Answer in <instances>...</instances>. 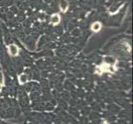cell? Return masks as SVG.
<instances>
[{"mask_svg": "<svg viewBox=\"0 0 133 124\" xmlns=\"http://www.w3.org/2000/svg\"><path fill=\"white\" fill-rule=\"evenodd\" d=\"M8 52L11 56H17L19 53V49L17 45L15 44H10L8 46Z\"/></svg>", "mask_w": 133, "mask_h": 124, "instance_id": "cell-1", "label": "cell"}, {"mask_svg": "<svg viewBox=\"0 0 133 124\" xmlns=\"http://www.w3.org/2000/svg\"><path fill=\"white\" fill-rule=\"evenodd\" d=\"M60 22V16L58 13H54L51 17V23L53 25H57Z\"/></svg>", "mask_w": 133, "mask_h": 124, "instance_id": "cell-2", "label": "cell"}, {"mask_svg": "<svg viewBox=\"0 0 133 124\" xmlns=\"http://www.w3.org/2000/svg\"><path fill=\"white\" fill-rule=\"evenodd\" d=\"M59 6H60L61 12H63V13H65L69 8V3L66 0H60Z\"/></svg>", "mask_w": 133, "mask_h": 124, "instance_id": "cell-3", "label": "cell"}, {"mask_svg": "<svg viewBox=\"0 0 133 124\" xmlns=\"http://www.w3.org/2000/svg\"><path fill=\"white\" fill-rule=\"evenodd\" d=\"M102 28V24L99 22H95L91 26V30L94 32H98Z\"/></svg>", "mask_w": 133, "mask_h": 124, "instance_id": "cell-4", "label": "cell"}, {"mask_svg": "<svg viewBox=\"0 0 133 124\" xmlns=\"http://www.w3.org/2000/svg\"><path fill=\"white\" fill-rule=\"evenodd\" d=\"M18 82L20 84H24L27 82V75L26 74H21L18 76Z\"/></svg>", "mask_w": 133, "mask_h": 124, "instance_id": "cell-5", "label": "cell"}, {"mask_svg": "<svg viewBox=\"0 0 133 124\" xmlns=\"http://www.w3.org/2000/svg\"><path fill=\"white\" fill-rule=\"evenodd\" d=\"M1 89H2V84H0V90H1Z\"/></svg>", "mask_w": 133, "mask_h": 124, "instance_id": "cell-6", "label": "cell"}]
</instances>
